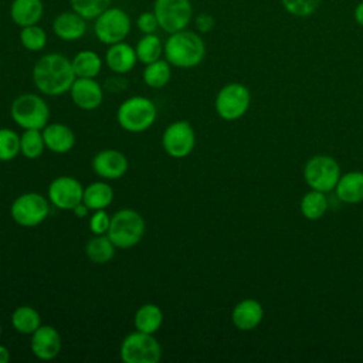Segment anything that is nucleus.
<instances>
[{
	"mask_svg": "<svg viewBox=\"0 0 363 363\" xmlns=\"http://www.w3.org/2000/svg\"><path fill=\"white\" fill-rule=\"evenodd\" d=\"M71 62L77 78H95L102 69V60L92 50L79 51Z\"/></svg>",
	"mask_w": 363,
	"mask_h": 363,
	"instance_id": "26",
	"label": "nucleus"
},
{
	"mask_svg": "<svg viewBox=\"0 0 363 363\" xmlns=\"http://www.w3.org/2000/svg\"><path fill=\"white\" fill-rule=\"evenodd\" d=\"M44 14L41 0H13L10 4V18L20 28L38 24Z\"/></svg>",
	"mask_w": 363,
	"mask_h": 363,
	"instance_id": "21",
	"label": "nucleus"
},
{
	"mask_svg": "<svg viewBox=\"0 0 363 363\" xmlns=\"http://www.w3.org/2000/svg\"><path fill=\"white\" fill-rule=\"evenodd\" d=\"M116 119L121 128L128 132H145L156 119V105L146 96H130L119 105Z\"/></svg>",
	"mask_w": 363,
	"mask_h": 363,
	"instance_id": "4",
	"label": "nucleus"
},
{
	"mask_svg": "<svg viewBox=\"0 0 363 363\" xmlns=\"http://www.w3.org/2000/svg\"><path fill=\"white\" fill-rule=\"evenodd\" d=\"M112 0H69L71 10L85 20H95L101 13L111 7Z\"/></svg>",
	"mask_w": 363,
	"mask_h": 363,
	"instance_id": "33",
	"label": "nucleus"
},
{
	"mask_svg": "<svg viewBox=\"0 0 363 363\" xmlns=\"http://www.w3.org/2000/svg\"><path fill=\"white\" fill-rule=\"evenodd\" d=\"M129 167L126 156L116 149H105L98 152L92 159V169L95 174L106 180L121 179Z\"/></svg>",
	"mask_w": 363,
	"mask_h": 363,
	"instance_id": "14",
	"label": "nucleus"
},
{
	"mask_svg": "<svg viewBox=\"0 0 363 363\" xmlns=\"http://www.w3.org/2000/svg\"><path fill=\"white\" fill-rule=\"evenodd\" d=\"M328 210V199L323 191L311 190L301 200V213L308 220H319Z\"/></svg>",
	"mask_w": 363,
	"mask_h": 363,
	"instance_id": "30",
	"label": "nucleus"
},
{
	"mask_svg": "<svg viewBox=\"0 0 363 363\" xmlns=\"http://www.w3.org/2000/svg\"><path fill=\"white\" fill-rule=\"evenodd\" d=\"M105 62L112 72L118 75L126 74L132 71L138 62L136 51L125 41L111 44L105 52Z\"/></svg>",
	"mask_w": 363,
	"mask_h": 363,
	"instance_id": "18",
	"label": "nucleus"
},
{
	"mask_svg": "<svg viewBox=\"0 0 363 363\" xmlns=\"http://www.w3.org/2000/svg\"><path fill=\"white\" fill-rule=\"evenodd\" d=\"M116 245L108 237V234H98L86 242L85 254L94 264H106L115 255Z\"/></svg>",
	"mask_w": 363,
	"mask_h": 363,
	"instance_id": "25",
	"label": "nucleus"
},
{
	"mask_svg": "<svg viewBox=\"0 0 363 363\" xmlns=\"http://www.w3.org/2000/svg\"><path fill=\"white\" fill-rule=\"evenodd\" d=\"M130 17L119 7H108L95 18L94 33L96 38L106 45L123 41L130 33Z\"/></svg>",
	"mask_w": 363,
	"mask_h": 363,
	"instance_id": "7",
	"label": "nucleus"
},
{
	"mask_svg": "<svg viewBox=\"0 0 363 363\" xmlns=\"http://www.w3.org/2000/svg\"><path fill=\"white\" fill-rule=\"evenodd\" d=\"M163 54L176 68H193L204 60L206 44L197 33L184 28L169 34Z\"/></svg>",
	"mask_w": 363,
	"mask_h": 363,
	"instance_id": "2",
	"label": "nucleus"
},
{
	"mask_svg": "<svg viewBox=\"0 0 363 363\" xmlns=\"http://www.w3.org/2000/svg\"><path fill=\"white\" fill-rule=\"evenodd\" d=\"M45 149L43 132L40 129H24L20 136V153L27 159H37Z\"/></svg>",
	"mask_w": 363,
	"mask_h": 363,
	"instance_id": "31",
	"label": "nucleus"
},
{
	"mask_svg": "<svg viewBox=\"0 0 363 363\" xmlns=\"http://www.w3.org/2000/svg\"><path fill=\"white\" fill-rule=\"evenodd\" d=\"M264 318V309L261 303L255 299H242L240 301L231 313L233 325L242 332H248L255 329Z\"/></svg>",
	"mask_w": 363,
	"mask_h": 363,
	"instance_id": "19",
	"label": "nucleus"
},
{
	"mask_svg": "<svg viewBox=\"0 0 363 363\" xmlns=\"http://www.w3.org/2000/svg\"><path fill=\"white\" fill-rule=\"evenodd\" d=\"M322 0H281L286 13L294 17H308L313 14Z\"/></svg>",
	"mask_w": 363,
	"mask_h": 363,
	"instance_id": "35",
	"label": "nucleus"
},
{
	"mask_svg": "<svg viewBox=\"0 0 363 363\" xmlns=\"http://www.w3.org/2000/svg\"><path fill=\"white\" fill-rule=\"evenodd\" d=\"M121 359L125 363H157L162 357V347L150 333H129L121 345Z\"/></svg>",
	"mask_w": 363,
	"mask_h": 363,
	"instance_id": "6",
	"label": "nucleus"
},
{
	"mask_svg": "<svg viewBox=\"0 0 363 363\" xmlns=\"http://www.w3.org/2000/svg\"><path fill=\"white\" fill-rule=\"evenodd\" d=\"M52 31L62 41H77L86 33V20L74 10L62 11L55 16Z\"/></svg>",
	"mask_w": 363,
	"mask_h": 363,
	"instance_id": "17",
	"label": "nucleus"
},
{
	"mask_svg": "<svg viewBox=\"0 0 363 363\" xmlns=\"http://www.w3.org/2000/svg\"><path fill=\"white\" fill-rule=\"evenodd\" d=\"M153 13L159 27L172 34L187 28L193 18V6L190 0H155Z\"/></svg>",
	"mask_w": 363,
	"mask_h": 363,
	"instance_id": "10",
	"label": "nucleus"
},
{
	"mask_svg": "<svg viewBox=\"0 0 363 363\" xmlns=\"http://www.w3.org/2000/svg\"><path fill=\"white\" fill-rule=\"evenodd\" d=\"M88 207L84 204V203H79L72 211H74V214L77 216V217H79V218H82V217H85L86 214H88Z\"/></svg>",
	"mask_w": 363,
	"mask_h": 363,
	"instance_id": "40",
	"label": "nucleus"
},
{
	"mask_svg": "<svg viewBox=\"0 0 363 363\" xmlns=\"http://www.w3.org/2000/svg\"><path fill=\"white\" fill-rule=\"evenodd\" d=\"M69 94L72 102L84 111L96 109L104 99L102 86L94 78H75Z\"/></svg>",
	"mask_w": 363,
	"mask_h": 363,
	"instance_id": "16",
	"label": "nucleus"
},
{
	"mask_svg": "<svg viewBox=\"0 0 363 363\" xmlns=\"http://www.w3.org/2000/svg\"><path fill=\"white\" fill-rule=\"evenodd\" d=\"M20 153V136L9 128L0 129V162H10Z\"/></svg>",
	"mask_w": 363,
	"mask_h": 363,
	"instance_id": "34",
	"label": "nucleus"
},
{
	"mask_svg": "<svg viewBox=\"0 0 363 363\" xmlns=\"http://www.w3.org/2000/svg\"><path fill=\"white\" fill-rule=\"evenodd\" d=\"M163 48H164V45H163L160 37L156 35V33L145 34L138 41V44L135 47L138 61H140L145 65H147L153 61H157V60L162 58Z\"/></svg>",
	"mask_w": 363,
	"mask_h": 363,
	"instance_id": "28",
	"label": "nucleus"
},
{
	"mask_svg": "<svg viewBox=\"0 0 363 363\" xmlns=\"http://www.w3.org/2000/svg\"><path fill=\"white\" fill-rule=\"evenodd\" d=\"M108 237L116 248H130L140 242L145 234L143 217L132 208H122L111 217Z\"/></svg>",
	"mask_w": 363,
	"mask_h": 363,
	"instance_id": "3",
	"label": "nucleus"
},
{
	"mask_svg": "<svg viewBox=\"0 0 363 363\" xmlns=\"http://www.w3.org/2000/svg\"><path fill=\"white\" fill-rule=\"evenodd\" d=\"M133 322L136 330L155 335L163 323V312L155 303H145L136 311Z\"/></svg>",
	"mask_w": 363,
	"mask_h": 363,
	"instance_id": "24",
	"label": "nucleus"
},
{
	"mask_svg": "<svg viewBox=\"0 0 363 363\" xmlns=\"http://www.w3.org/2000/svg\"><path fill=\"white\" fill-rule=\"evenodd\" d=\"M194 23H196V27H197V30H199L200 33H208V31H211V30L214 28V24H216L214 17H213L211 14H208V13H200V14L196 17Z\"/></svg>",
	"mask_w": 363,
	"mask_h": 363,
	"instance_id": "38",
	"label": "nucleus"
},
{
	"mask_svg": "<svg viewBox=\"0 0 363 363\" xmlns=\"http://www.w3.org/2000/svg\"><path fill=\"white\" fill-rule=\"evenodd\" d=\"M10 360V352L6 346L0 345V363H7Z\"/></svg>",
	"mask_w": 363,
	"mask_h": 363,
	"instance_id": "41",
	"label": "nucleus"
},
{
	"mask_svg": "<svg viewBox=\"0 0 363 363\" xmlns=\"http://www.w3.org/2000/svg\"><path fill=\"white\" fill-rule=\"evenodd\" d=\"M136 27L143 34H153V33H156L157 28H160L153 10L140 13L136 18Z\"/></svg>",
	"mask_w": 363,
	"mask_h": 363,
	"instance_id": "37",
	"label": "nucleus"
},
{
	"mask_svg": "<svg viewBox=\"0 0 363 363\" xmlns=\"http://www.w3.org/2000/svg\"><path fill=\"white\" fill-rule=\"evenodd\" d=\"M62 340L58 330L50 325H41L33 335L30 340V347L33 354L41 360H51L61 352Z\"/></svg>",
	"mask_w": 363,
	"mask_h": 363,
	"instance_id": "15",
	"label": "nucleus"
},
{
	"mask_svg": "<svg viewBox=\"0 0 363 363\" xmlns=\"http://www.w3.org/2000/svg\"><path fill=\"white\" fill-rule=\"evenodd\" d=\"M303 177L311 189L328 193L336 187L340 179V167L333 157L318 155L306 162Z\"/></svg>",
	"mask_w": 363,
	"mask_h": 363,
	"instance_id": "8",
	"label": "nucleus"
},
{
	"mask_svg": "<svg viewBox=\"0 0 363 363\" xmlns=\"http://www.w3.org/2000/svg\"><path fill=\"white\" fill-rule=\"evenodd\" d=\"M111 224V217L105 210H95L89 218V230L92 234H106Z\"/></svg>",
	"mask_w": 363,
	"mask_h": 363,
	"instance_id": "36",
	"label": "nucleus"
},
{
	"mask_svg": "<svg viewBox=\"0 0 363 363\" xmlns=\"http://www.w3.org/2000/svg\"><path fill=\"white\" fill-rule=\"evenodd\" d=\"M196 145V135L187 121L172 122L163 132L162 146L164 152L174 159L189 156Z\"/></svg>",
	"mask_w": 363,
	"mask_h": 363,
	"instance_id": "12",
	"label": "nucleus"
},
{
	"mask_svg": "<svg viewBox=\"0 0 363 363\" xmlns=\"http://www.w3.org/2000/svg\"><path fill=\"white\" fill-rule=\"evenodd\" d=\"M335 189L337 197L343 203L357 204L363 201V173L349 172L340 176Z\"/></svg>",
	"mask_w": 363,
	"mask_h": 363,
	"instance_id": "22",
	"label": "nucleus"
},
{
	"mask_svg": "<svg viewBox=\"0 0 363 363\" xmlns=\"http://www.w3.org/2000/svg\"><path fill=\"white\" fill-rule=\"evenodd\" d=\"M45 149L54 153H67L75 145V135L72 129L64 123H47L43 129Z\"/></svg>",
	"mask_w": 363,
	"mask_h": 363,
	"instance_id": "20",
	"label": "nucleus"
},
{
	"mask_svg": "<svg viewBox=\"0 0 363 363\" xmlns=\"http://www.w3.org/2000/svg\"><path fill=\"white\" fill-rule=\"evenodd\" d=\"M72 62L60 52H50L37 60L33 67L35 88L48 96H58L69 92L75 81Z\"/></svg>",
	"mask_w": 363,
	"mask_h": 363,
	"instance_id": "1",
	"label": "nucleus"
},
{
	"mask_svg": "<svg viewBox=\"0 0 363 363\" xmlns=\"http://www.w3.org/2000/svg\"><path fill=\"white\" fill-rule=\"evenodd\" d=\"M113 200V189L105 182H94L84 189L82 203L89 210H105Z\"/></svg>",
	"mask_w": 363,
	"mask_h": 363,
	"instance_id": "23",
	"label": "nucleus"
},
{
	"mask_svg": "<svg viewBox=\"0 0 363 363\" xmlns=\"http://www.w3.org/2000/svg\"><path fill=\"white\" fill-rule=\"evenodd\" d=\"M172 78V68L169 61L157 60L147 64L143 69V81L150 88H163Z\"/></svg>",
	"mask_w": 363,
	"mask_h": 363,
	"instance_id": "29",
	"label": "nucleus"
},
{
	"mask_svg": "<svg viewBox=\"0 0 363 363\" xmlns=\"http://www.w3.org/2000/svg\"><path fill=\"white\" fill-rule=\"evenodd\" d=\"M13 121L23 129L43 130L50 119V108L47 102L35 94L18 95L10 108Z\"/></svg>",
	"mask_w": 363,
	"mask_h": 363,
	"instance_id": "5",
	"label": "nucleus"
},
{
	"mask_svg": "<svg viewBox=\"0 0 363 363\" xmlns=\"http://www.w3.org/2000/svg\"><path fill=\"white\" fill-rule=\"evenodd\" d=\"M251 102L250 91L240 82L224 85L216 96V111L224 121H237L248 111Z\"/></svg>",
	"mask_w": 363,
	"mask_h": 363,
	"instance_id": "11",
	"label": "nucleus"
},
{
	"mask_svg": "<svg viewBox=\"0 0 363 363\" xmlns=\"http://www.w3.org/2000/svg\"><path fill=\"white\" fill-rule=\"evenodd\" d=\"M353 17H354V21L363 27V1L357 3L356 7H354V11H353Z\"/></svg>",
	"mask_w": 363,
	"mask_h": 363,
	"instance_id": "39",
	"label": "nucleus"
},
{
	"mask_svg": "<svg viewBox=\"0 0 363 363\" xmlns=\"http://www.w3.org/2000/svg\"><path fill=\"white\" fill-rule=\"evenodd\" d=\"M50 214V204L45 197L35 191L20 194L10 207V216L21 227H37Z\"/></svg>",
	"mask_w": 363,
	"mask_h": 363,
	"instance_id": "9",
	"label": "nucleus"
},
{
	"mask_svg": "<svg viewBox=\"0 0 363 363\" xmlns=\"http://www.w3.org/2000/svg\"><path fill=\"white\" fill-rule=\"evenodd\" d=\"M11 325L18 333L33 335L41 326V316L33 306L23 305L13 311Z\"/></svg>",
	"mask_w": 363,
	"mask_h": 363,
	"instance_id": "27",
	"label": "nucleus"
},
{
	"mask_svg": "<svg viewBox=\"0 0 363 363\" xmlns=\"http://www.w3.org/2000/svg\"><path fill=\"white\" fill-rule=\"evenodd\" d=\"M0 336H1V323H0Z\"/></svg>",
	"mask_w": 363,
	"mask_h": 363,
	"instance_id": "42",
	"label": "nucleus"
},
{
	"mask_svg": "<svg viewBox=\"0 0 363 363\" xmlns=\"http://www.w3.org/2000/svg\"><path fill=\"white\" fill-rule=\"evenodd\" d=\"M47 33L38 24L27 26L20 30V43L21 45L33 52L41 51L47 45Z\"/></svg>",
	"mask_w": 363,
	"mask_h": 363,
	"instance_id": "32",
	"label": "nucleus"
},
{
	"mask_svg": "<svg viewBox=\"0 0 363 363\" xmlns=\"http://www.w3.org/2000/svg\"><path fill=\"white\" fill-rule=\"evenodd\" d=\"M84 187L71 176L55 177L48 186V199L52 206L61 210H74L82 203Z\"/></svg>",
	"mask_w": 363,
	"mask_h": 363,
	"instance_id": "13",
	"label": "nucleus"
}]
</instances>
